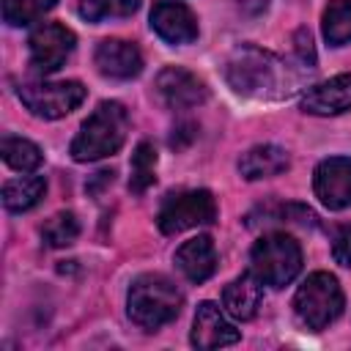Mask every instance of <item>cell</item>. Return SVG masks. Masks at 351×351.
<instances>
[{"label": "cell", "instance_id": "cell-23", "mask_svg": "<svg viewBox=\"0 0 351 351\" xmlns=\"http://www.w3.org/2000/svg\"><path fill=\"white\" fill-rule=\"evenodd\" d=\"M137 8H140V0H80V14L88 22L132 16Z\"/></svg>", "mask_w": 351, "mask_h": 351}, {"label": "cell", "instance_id": "cell-22", "mask_svg": "<svg viewBox=\"0 0 351 351\" xmlns=\"http://www.w3.org/2000/svg\"><path fill=\"white\" fill-rule=\"evenodd\" d=\"M80 236V222L71 211H58L55 217H49L44 225H41V239L47 247L58 250V247H69L74 244Z\"/></svg>", "mask_w": 351, "mask_h": 351}, {"label": "cell", "instance_id": "cell-4", "mask_svg": "<svg viewBox=\"0 0 351 351\" xmlns=\"http://www.w3.org/2000/svg\"><path fill=\"white\" fill-rule=\"evenodd\" d=\"M250 271L261 285L282 288L302 271V247L288 233H269L252 244Z\"/></svg>", "mask_w": 351, "mask_h": 351}, {"label": "cell", "instance_id": "cell-2", "mask_svg": "<svg viewBox=\"0 0 351 351\" xmlns=\"http://www.w3.org/2000/svg\"><path fill=\"white\" fill-rule=\"evenodd\" d=\"M181 304L184 293L165 274H140L126 293V313L145 332H156L165 324L176 321Z\"/></svg>", "mask_w": 351, "mask_h": 351}, {"label": "cell", "instance_id": "cell-14", "mask_svg": "<svg viewBox=\"0 0 351 351\" xmlns=\"http://www.w3.org/2000/svg\"><path fill=\"white\" fill-rule=\"evenodd\" d=\"M302 110L310 115H337L351 110V74H337L304 90Z\"/></svg>", "mask_w": 351, "mask_h": 351}, {"label": "cell", "instance_id": "cell-25", "mask_svg": "<svg viewBox=\"0 0 351 351\" xmlns=\"http://www.w3.org/2000/svg\"><path fill=\"white\" fill-rule=\"evenodd\" d=\"M332 255L340 266H351V225H340L335 228V239H332Z\"/></svg>", "mask_w": 351, "mask_h": 351}, {"label": "cell", "instance_id": "cell-26", "mask_svg": "<svg viewBox=\"0 0 351 351\" xmlns=\"http://www.w3.org/2000/svg\"><path fill=\"white\" fill-rule=\"evenodd\" d=\"M293 44H296V55H299V63L307 66V69H315V49H313V36L310 30H296L293 36Z\"/></svg>", "mask_w": 351, "mask_h": 351}, {"label": "cell", "instance_id": "cell-1", "mask_svg": "<svg viewBox=\"0 0 351 351\" xmlns=\"http://www.w3.org/2000/svg\"><path fill=\"white\" fill-rule=\"evenodd\" d=\"M304 71H310V69H304V66L291 69L274 52H266V49L252 47V44L236 47L225 60L228 85L239 96H250V99H282V96H291L299 88Z\"/></svg>", "mask_w": 351, "mask_h": 351}, {"label": "cell", "instance_id": "cell-20", "mask_svg": "<svg viewBox=\"0 0 351 351\" xmlns=\"http://www.w3.org/2000/svg\"><path fill=\"white\" fill-rule=\"evenodd\" d=\"M0 154H3V162L19 173H27V170H36L41 165V148L25 137H3L0 143Z\"/></svg>", "mask_w": 351, "mask_h": 351}, {"label": "cell", "instance_id": "cell-18", "mask_svg": "<svg viewBox=\"0 0 351 351\" xmlns=\"http://www.w3.org/2000/svg\"><path fill=\"white\" fill-rule=\"evenodd\" d=\"M47 192L44 176H27V178H14L3 186V206L14 214L30 211Z\"/></svg>", "mask_w": 351, "mask_h": 351}, {"label": "cell", "instance_id": "cell-17", "mask_svg": "<svg viewBox=\"0 0 351 351\" xmlns=\"http://www.w3.org/2000/svg\"><path fill=\"white\" fill-rule=\"evenodd\" d=\"M261 299H263V288H261V280L252 271L230 280L222 291V304H225L228 315H233L236 321L255 318V313L261 307Z\"/></svg>", "mask_w": 351, "mask_h": 351}, {"label": "cell", "instance_id": "cell-12", "mask_svg": "<svg viewBox=\"0 0 351 351\" xmlns=\"http://www.w3.org/2000/svg\"><path fill=\"white\" fill-rule=\"evenodd\" d=\"M151 27L167 44H192L197 38V19L184 3L159 0L151 8Z\"/></svg>", "mask_w": 351, "mask_h": 351}, {"label": "cell", "instance_id": "cell-27", "mask_svg": "<svg viewBox=\"0 0 351 351\" xmlns=\"http://www.w3.org/2000/svg\"><path fill=\"white\" fill-rule=\"evenodd\" d=\"M239 5H241L247 14H261V11L269 5V0H239Z\"/></svg>", "mask_w": 351, "mask_h": 351}, {"label": "cell", "instance_id": "cell-7", "mask_svg": "<svg viewBox=\"0 0 351 351\" xmlns=\"http://www.w3.org/2000/svg\"><path fill=\"white\" fill-rule=\"evenodd\" d=\"M22 104L47 121L63 118L71 110H77L85 101V88L77 80H63V82H22L16 88Z\"/></svg>", "mask_w": 351, "mask_h": 351}, {"label": "cell", "instance_id": "cell-6", "mask_svg": "<svg viewBox=\"0 0 351 351\" xmlns=\"http://www.w3.org/2000/svg\"><path fill=\"white\" fill-rule=\"evenodd\" d=\"M214 219H217V200L208 189H186V192L167 195L156 214V225L167 236L197 228V225H208Z\"/></svg>", "mask_w": 351, "mask_h": 351}, {"label": "cell", "instance_id": "cell-8", "mask_svg": "<svg viewBox=\"0 0 351 351\" xmlns=\"http://www.w3.org/2000/svg\"><path fill=\"white\" fill-rule=\"evenodd\" d=\"M74 44H77V36L66 25H60V22H44V25H38L30 33V38H27L33 71H38V74L58 71L66 63V58L74 52Z\"/></svg>", "mask_w": 351, "mask_h": 351}, {"label": "cell", "instance_id": "cell-21", "mask_svg": "<svg viewBox=\"0 0 351 351\" xmlns=\"http://www.w3.org/2000/svg\"><path fill=\"white\" fill-rule=\"evenodd\" d=\"M156 178V148L143 140L137 143L134 154H132V176H129V189L134 195H143Z\"/></svg>", "mask_w": 351, "mask_h": 351}, {"label": "cell", "instance_id": "cell-10", "mask_svg": "<svg viewBox=\"0 0 351 351\" xmlns=\"http://www.w3.org/2000/svg\"><path fill=\"white\" fill-rule=\"evenodd\" d=\"M313 189L315 197L332 208H348L351 206V159L348 156H329L324 162H318L315 173H313Z\"/></svg>", "mask_w": 351, "mask_h": 351}, {"label": "cell", "instance_id": "cell-24", "mask_svg": "<svg viewBox=\"0 0 351 351\" xmlns=\"http://www.w3.org/2000/svg\"><path fill=\"white\" fill-rule=\"evenodd\" d=\"M58 0H3V16L8 25L22 27L44 16Z\"/></svg>", "mask_w": 351, "mask_h": 351}, {"label": "cell", "instance_id": "cell-16", "mask_svg": "<svg viewBox=\"0 0 351 351\" xmlns=\"http://www.w3.org/2000/svg\"><path fill=\"white\" fill-rule=\"evenodd\" d=\"M291 165V156L282 145L274 143H263V145H252L250 151L241 154L239 159V173L247 181H258V178H271L285 173Z\"/></svg>", "mask_w": 351, "mask_h": 351}, {"label": "cell", "instance_id": "cell-15", "mask_svg": "<svg viewBox=\"0 0 351 351\" xmlns=\"http://www.w3.org/2000/svg\"><path fill=\"white\" fill-rule=\"evenodd\" d=\"M176 266L189 282H206L217 269V250L208 236H195L176 250Z\"/></svg>", "mask_w": 351, "mask_h": 351}, {"label": "cell", "instance_id": "cell-9", "mask_svg": "<svg viewBox=\"0 0 351 351\" xmlns=\"http://www.w3.org/2000/svg\"><path fill=\"white\" fill-rule=\"evenodd\" d=\"M156 96L170 110H189L208 99V88L197 74L181 66H167L156 74Z\"/></svg>", "mask_w": 351, "mask_h": 351}, {"label": "cell", "instance_id": "cell-13", "mask_svg": "<svg viewBox=\"0 0 351 351\" xmlns=\"http://www.w3.org/2000/svg\"><path fill=\"white\" fill-rule=\"evenodd\" d=\"M192 346L211 351L222 346H233L239 340V329L222 315V310L214 302H200L195 321H192Z\"/></svg>", "mask_w": 351, "mask_h": 351}, {"label": "cell", "instance_id": "cell-5", "mask_svg": "<svg viewBox=\"0 0 351 351\" xmlns=\"http://www.w3.org/2000/svg\"><path fill=\"white\" fill-rule=\"evenodd\" d=\"M293 310L307 329L313 332L326 329L343 313V291L337 277L329 271H313L299 285L293 296Z\"/></svg>", "mask_w": 351, "mask_h": 351}, {"label": "cell", "instance_id": "cell-11", "mask_svg": "<svg viewBox=\"0 0 351 351\" xmlns=\"http://www.w3.org/2000/svg\"><path fill=\"white\" fill-rule=\"evenodd\" d=\"M93 63L99 74L110 80H132L143 71V55L132 41L123 38H101L93 52Z\"/></svg>", "mask_w": 351, "mask_h": 351}, {"label": "cell", "instance_id": "cell-19", "mask_svg": "<svg viewBox=\"0 0 351 351\" xmlns=\"http://www.w3.org/2000/svg\"><path fill=\"white\" fill-rule=\"evenodd\" d=\"M324 38L332 47L351 41V0H329L324 8Z\"/></svg>", "mask_w": 351, "mask_h": 351}, {"label": "cell", "instance_id": "cell-3", "mask_svg": "<svg viewBox=\"0 0 351 351\" xmlns=\"http://www.w3.org/2000/svg\"><path fill=\"white\" fill-rule=\"evenodd\" d=\"M126 129H129V115L123 110V104L118 101H101L80 126L77 137L71 140V159L74 162H96L104 159L110 154H115L123 140H126Z\"/></svg>", "mask_w": 351, "mask_h": 351}]
</instances>
